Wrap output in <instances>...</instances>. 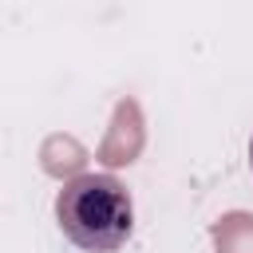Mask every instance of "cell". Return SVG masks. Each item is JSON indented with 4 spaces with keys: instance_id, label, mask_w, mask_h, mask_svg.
Here are the masks:
<instances>
[{
    "instance_id": "cell-1",
    "label": "cell",
    "mask_w": 253,
    "mask_h": 253,
    "mask_svg": "<svg viewBox=\"0 0 253 253\" xmlns=\"http://www.w3.org/2000/svg\"><path fill=\"white\" fill-rule=\"evenodd\" d=\"M63 237L87 253H115L134 229V202L115 174H79L55 198Z\"/></svg>"
},
{
    "instance_id": "cell-2",
    "label": "cell",
    "mask_w": 253,
    "mask_h": 253,
    "mask_svg": "<svg viewBox=\"0 0 253 253\" xmlns=\"http://www.w3.org/2000/svg\"><path fill=\"white\" fill-rule=\"evenodd\" d=\"M249 166H253V138H249Z\"/></svg>"
}]
</instances>
